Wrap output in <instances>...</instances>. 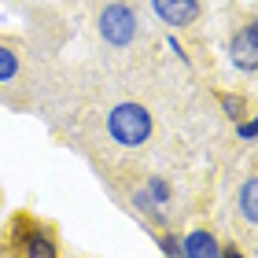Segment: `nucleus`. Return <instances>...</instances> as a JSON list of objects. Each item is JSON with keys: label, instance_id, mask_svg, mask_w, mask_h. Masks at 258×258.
<instances>
[{"label": "nucleus", "instance_id": "nucleus-7", "mask_svg": "<svg viewBox=\"0 0 258 258\" xmlns=\"http://www.w3.org/2000/svg\"><path fill=\"white\" fill-rule=\"evenodd\" d=\"M240 214L247 225H254L258 221V181H243V188H240Z\"/></svg>", "mask_w": 258, "mask_h": 258}, {"label": "nucleus", "instance_id": "nucleus-8", "mask_svg": "<svg viewBox=\"0 0 258 258\" xmlns=\"http://www.w3.org/2000/svg\"><path fill=\"white\" fill-rule=\"evenodd\" d=\"M19 55L8 48V44H0V85H11V81L19 78Z\"/></svg>", "mask_w": 258, "mask_h": 258}, {"label": "nucleus", "instance_id": "nucleus-3", "mask_svg": "<svg viewBox=\"0 0 258 258\" xmlns=\"http://www.w3.org/2000/svg\"><path fill=\"white\" fill-rule=\"evenodd\" d=\"M229 59H232V67H236L240 74H254L258 70V26L254 22H247L240 33H232Z\"/></svg>", "mask_w": 258, "mask_h": 258}, {"label": "nucleus", "instance_id": "nucleus-1", "mask_svg": "<svg viewBox=\"0 0 258 258\" xmlns=\"http://www.w3.org/2000/svg\"><path fill=\"white\" fill-rule=\"evenodd\" d=\"M103 129H107V137L114 144H122V148H144L151 140V133H155V118H151V111L144 103L122 100V103H114L107 111Z\"/></svg>", "mask_w": 258, "mask_h": 258}, {"label": "nucleus", "instance_id": "nucleus-4", "mask_svg": "<svg viewBox=\"0 0 258 258\" xmlns=\"http://www.w3.org/2000/svg\"><path fill=\"white\" fill-rule=\"evenodd\" d=\"M151 11L162 26L181 30V26H192L203 8H199V0H151Z\"/></svg>", "mask_w": 258, "mask_h": 258}, {"label": "nucleus", "instance_id": "nucleus-11", "mask_svg": "<svg viewBox=\"0 0 258 258\" xmlns=\"http://www.w3.org/2000/svg\"><path fill=\"white\" fill-rule=\"evenodd\" d=\"M221 107H225V114L232 122H243V111H247V103H243V96H236V92H229V96H221Z\"/></svg>", "mask_w": 258, "mask_h": 258}, {"label": "nucleus", "instance_id": "nucleus-13", "mask_svg": "<svg viewBox=\"0 0 258 258\" xmlns=\"http://www.w3.org/2000/svg\"><path fill=\"white\" fill-rule=\"evenodd\" d=\"M166 48H170L173 55H177V59H181V63H188V52H184V44H181L177 37H173V33H170V37H166Z\"/></svg>", "mask_w": 258, "mask_h": 258}, {"label": "nucleus", "instance_id": "nucleus-9", "mask_svg": "<svg viewBox=\"0 0 258 258\" xmlns=\"http://www.w3.org/2000/svg\"><path fill=\"white\" fill-rule=\"evenodd\" d=\"M144 192H148V199H151L155 207H166V203H170V196H173V192H170V184L162 181V177H148Z\"/></svg>", "mask_w": 258, "mask_h": 258}, {"label": "nucleus", "instance_id": "nucleus-12", "mask_svg": "<svg viewBox=\"0 0 258 258\" xmlns=\"http://www.w3.org/2000/svg\"><path fill=\"white\" fill-rule=\"evenodd\" d=\"M236 137L251 144V140L258 137V122H254V118H243V122H236Z\"/></svg>", "mask_w": 258, "mask_h": 258}, {"label": "nucleus", "instance_id": "nucleus-14", "mask_svg": "<svg viewBox=\"0 0 258 258\" xmlns=\"http://www.w3.org/2000/svg\"><path fill=\"white\" fill-rule=\"evenodd\" d=\"M221 258H243V251L236 247V243H229V247H221Z\"/></svg>", "mask_w": 258, "mask_h": 258}, {"label": "nucleus", "instance_id": "nucleus-6", "mask_svg": "<svg viewBox=\"0 0 258 258\" xmlns=\"http://www.w3.org/2000/svg\"><path fill=\"white\" fill-rule=\"evenodd\" d=\"M26 258H59V243L44 229H33L26 236Z\"/></svg>", "mask_w": 258, "mask_h": 258}, {"label": "nucleus", "instance_id": "nucleus-2", "mask_svg": "<svg viewBox=\"0 0 258 258\" xmlns=\"http://www.w3.org/2000/svg\"><path fill=\"white\" fill-rule=\"evenodd\" d=\"M100 37L111 44V48H129L137 37V11L122 4V0H114V4H107L100 11Z\"/></svg>", "mask_w": 258, "mask_h": 258}, {"label": "nucleus", "instance_id": "nucleus-5", "mask_svg": "<svg viewBox=\"0 0 258 258\" xmlns=\"http://www.w3.org/2000/svg\"><path fill=\"white\" fill-rule=\"evenodd\" d=\"M181 258H221V243L210 229H192L181 236Z\"/></svg>", "mask_w": 258, "mask_h": 258}, {"label": "nucleus", "instance_id": "nucleus-10", "mask_svg": "<svg viewBox=\"0 0 258 258\" xmlns=\"http://www.w3.org/2000/svg\"><path fill=\"white\" fill-rule=\"evenodd\" d=\"M133 207L140 210V214H148L151 221H155V225H162V221H166V218H162V207H155V203H151L144 188H137V192H133Z\"/></svg>", "mask_w": 258, "mask_h": 258}]
</instances>
